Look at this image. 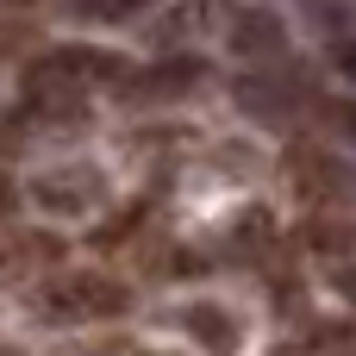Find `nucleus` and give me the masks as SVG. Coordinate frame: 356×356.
Instances as JSON below:
<instances>
[{
    "instance_id": "obj_11",
    "label": "nucleus",
    "mask_w": 356,
    "mask_h": 356,
    "mask_svg": "<svg viewBox=\"0 0 356 356\" xmlns=\"http://www.w3.org/2000/svg\"><path fill=\"white\" fill-rule=\"evenodd\" d=\"M144 356H156V350H144Z\"/></svg>"
},
{
    "instance_id": "obj_1",
    "label": "nucleus",
    "mask_w": 356,
    "mask_h": 356,
    "mask_svg": "<svg viewBox=\"0 0 356 356\" xmlns=\"http://www.w3.org/2000/svg\"><path fill=\"white\" fill-rule=\"evenodd\" d=\"M44 307H50L56 319H113V313L131 307V294H125L119 282H106V275H63V282L44 294Z\"/></svg>"
},
{
    "instance_id": "obj_10",
    "label": "nucleus",
    "mask_w": 356,
    "mask_h": 356,
    "mask_svg": "<svg viewBox=\"0 0 356 356\" xmlns=\"http://www.w3.org/2000/svg\"><path fill=\"white\" fill-rule=\"evenodd\" d=\"M13 200H19V194H13V188H6V181H0V213H6V207H13Z\"/></svg>"
},
{
    "instance_id": "obj_3",
    "label": "nucleus",
    "mask_w": 356,
    "mask_h": 356,
    "mask_svg": "<svg viewBox=\"0 0 356 356\" xmlns=\"http://www.w3.org/2000/svg\"><path fill=\"white\" fill-rule=\"evenodd\" d=\"M232 19H238V25H232L225 38H232V50H238V56H275V50L288 44V31H282V19H275V13L232 6Z\"/></svg>"
},
{
    "instance_id": "obj_7",
    "label": "nucleus",
    "mask_w": 356,
    "mask_h": 356,
    "mask_svg": "<svg viewBox=\"0 0 356 356\" xmlns=\"http://www.w3.org/2000/svg\"><path fill=\"white\" fill-rule=\"evenodd\" d=\"M69 13H100V19H119V13H144V0H69Z\"/></svg>"
},
{
    "instance_id": "obj_5",
    "label": "nucleus",
    "mask_w": 356,
    "mask_h": 356,
    "mask_svg": "<svg viewBox=\"0 0 356 356\" xmlns=\"http://www.w3.org/2000/svg\"><path fill=\"white\" fill-rule=\"evenodd\" d=\"M200 75H207L200 56H175V63H156L150 81H138V94H181V88H194Z\"/></svg>"
},
{
    "instance_id": "obj_9",
    "label": "nucleus",
    "mask_w": 356,
    "mask_h": 356,
    "mask_svg": "<svg viewBox=\"0 0 356 356\" xmlns=\"http://www.w3.org/2000/svg\"><path fill=\"white\" fill-rule=\"evenodd\" d=\"M332 56H338V69H344V75H350V81H356V44H338Z\"/></svg>"
},
{
    "instance_id": "obj_4",
    "label": "nucleus",
    "mask_w": 356,
    "mask_h": 356,
    "mask_svg": "<svg viewBox=\"0 0 356 356\" xmlns=\"http://www.w3.org/2000/svg\"><path fill=\"white\" fill-rule=\"evenodd\" d=\"M238 106L257 113V119H288L294 113V94H288L282 75H244L238 81Z\"/></svg>"
},
{
    "instance_id": "obj_2",
    "label": "nucleus",
    "mask_w": 356,
    "mask_h": 356,
    "mask_svg": "<svg viewBox=\"0 0 356 356\" xmlns=\"http://www.w3.org/2000/svg\"><path fill=\"white\" fill-rule=\"evenodd\" d=\"M307 250L319 257V269L332 275V288L356 294V225H344V219H319V225L307 232Z\"/></svg>"
},
{
    "instance_id": "obj_8",
    "label": "nucleus",
    "mask_w": 356,
    "mask_h": 356,
    "mask_svg": "<svg viewBox=\"0 0 356 356\" xmlns=\"http://www.w3.org/2000/svg\"><path fill=\"white\" fill-rule=\"evenodd\" d=\"M332 119H338V131L356 144V100H332Z\"/></svg>"
},
{
    "instance_id": "obj_6",
    "label": "nucleus",
    "mask_w": 356,
    "mask_h": 356,
    "mask_svg": "<svg viewBox=\"0 0 356 356\" xmlns=\"http://www.w3.org/2000/svg\"><path fill=\"white\" fill-rule=\"evenodd\" d=\"M188 325H194V338H200V344H213V350H238L232 313H219V307H194V313H188Z\"/></svg>"
}]
</instances>
